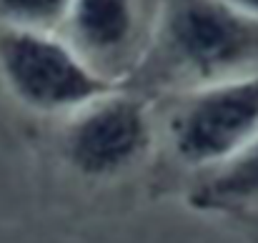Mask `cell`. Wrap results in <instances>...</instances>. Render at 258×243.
<instances>
[{
	"mask_svg": "<svg viewBox=\"0 0 258 243\" xmlns=\"http://www.w3.org/2000/svg\"><path fill=\"white\" fill-rule=\"evenodd\" d=\"M168 45L193 76L221 78L258 63V18L226 0H193L173 18Z\"/></svg>",
	"mask_w": 258,
	"mask_h": 243,
	"instance_id": "1",
	"label": "cell"
},
{
	"mask_svg": "<svg viewBox=\"0 0 258 243\" xmlns=\"http://www.w3.org/2000/svg\"><path fill=\"white\" fill-rule=\"evenodd\" d=\"M0 63L15 93L38 108H66L105 93V83L66 45L35 33L0 38Z\"/></svg>",
	"mask_w": 258,
	"mask_h": 243,
	"instance_id": "2",
	"label": "cell"
},
{
	"mask_svg": "<svg viewBox=\"0 0 258 243\" xmlns=\"http://www.w3.org/2000/svg\"><path fill=\"white\" fill-rule=\"evenodd\" d=\"M175 151L190 163L231 158L258 136V73L211 88L178 115Z\"/></svg>",
	"mask_w": 258,
	"mask_h": 243,
	"instance_id": "3",
	"label": "cell"
},
{
	"mask_svg": "<svg viewBox=\"0 0 258 243\" xmlns=\"http://www.w3.org/2000/svg\"><path fill=\"white\" fill-rule=\"evenodd\" d=\"M148 143L143 110L131 100H108L86 113L71 133V156L81 170L108 175L136 161Z\"/></svg>",
	"mask_w": 258,
	"mask_h": 243,
	"instance_id": "4",
	"label": "cell"
},
{
	"mask_svg": "<svg viewBox=\"0 0 258 243\" xmlns=\"http://www.w3.org/2000/svg\"><path fill=\"white\" fill-rule=\"evenodd\" d=\"M133 28L131 0H76L73 30L76 38L93 53L120 48Z\"/></svg>",
	"mask_w": 258,
	"mask_h": 243,
	"instance_id": "5",
	"label": "cell"
},
{
	"mask_svg": "<svg viewBox=\"0 0 258 243\" xmlns=\"http://www.w3.org/2000/svg\"><path fill=\"white\" fill-rule=\"evenodd\" d=\"M206 198L216 203L258 198V136L238 153H233L226 168L208 183Z\"/></svg>",
	"mask_w": 258,
	"mask_h": 243,
	"instance_id": "6",
	"label": "cell"
},
{
	"mask_svg": "<svg viewBox=\"0 0 258 243\" xmlns=\"http://www.w3.org/2000/svg\"><path fill=\"white\" fill-rule=\"evenodd\" d=\"M73 0H0L3 13L20 23H50L66 13Z\"/></svg>",
	"mask_w": 258,
	"mask_h": 243,
	"instance_id": "7",
	"label": "cell"
},
{
	"mask_svg": "<svg viewBox=\"0 0 258 243\" xmlns=\"http://www.w3.org/2000/svg\"><path fill=\"white\" fill-rule=\"evenodd\" d=\"M226 3L238 8V10H243V13H248V15H253V18H258V0H226Z\"/></svg>",
	"mask_w": 258,
	"mask_h": 243,
	"instance_id": "8",
	"label": "cell"
}]
</instances>
